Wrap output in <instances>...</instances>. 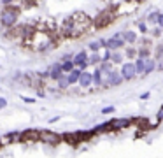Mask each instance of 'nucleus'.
<instances>
[{
    "mask_svg": "<svg viewBox=\"0 0 163 158\" xmlns=\"http://www.w3.org/2000/svg\"><path fill=\"white\" fill-rule=\"evenodd\" d=\"M19 18V11L12 5H5L2 11H0V25L11 28L16 25V21Z\"/></svg>",
    "mask_w": 163,
    "mask_h": 158,
    "instance_id": "nucleus-1",
    "label": "nucleus"
},
{
    "mask_svg": "<svg viewBox=\"0 0 163 158\" xmlns=\"http://www.w3.org/2000/svg\"><path fill=\"white\" fill-rule=\"evenodd\" d=\"M39 141L44 142V144H51V146H56L62 142V135H58L53 130H39Z\"/></svg>",
    "mask_w": 163,
    "mask_h": 158,
    "instance_id": "nucleus-2",
    "label": "nucleus"
},
{
    "mask_svg": "<svg viewBox=\"0 0 163 158\" xmlns=\"http://www.w3.org/2000/svg\"><path fill=\"white\" fill-rule=\"evenodd\" d=\"M114 21V14L110 13V11H104V13H100L97 18H95V26L98 28H105L107 25H110Z\"/></svg>",
    "mask_w": 163,
    "mask_h": 158,
    "instance_id": "nucleus-3",
    "label": "nucleus"
},
{
    "mask_svg": "<svg viewBox=\"0 0 163 158\" xmlns=\"http://www.w3.org/2000/svg\"><path fill=\"white\" fill-rule=\"evenodd\" d=\"M125 44H126V42L123 40V35H121V34H114L110 39L105 40V48H107L109 51H116V49H119V48H123Z\"/></svg>",
    "mask_w": 163,
    "mask_h": 158,
    "instance_id": "nucleus-4",
    "label": "nucleus"
},
{
    "mask_svg": "<svg viewBox=\"0 0 163 158\" xmlns=\"http://www.w3.org/2000/svg\"><path fill=\"white\" fill-rule=\"evenodd\" d=\"M130 123H131V120H128V118H114L109 121V130H112V132L125 130L130 126Z\"/></svg>",
    "mask_w": 163,
    "mask_h": 158,
    "instance_id": "nucleus-5",
    "label": "nucleus"
},
{
    "mask_svg": "<svg viewBox=\"0 0 163 158\" xmlns=\"http://www.w3.org/2000/svg\"><path fill=\"white\" fill-rule=\"evenodd\" d=\"M72 61H74V67L81 69V70H86V67L89 65L88 63V53L86 51H79L72 56Z\"/></svg>",
    "mask_w": 163,
    "mask_h": 158,
    "instance_id": "nucleus-6",
    "label": "nucleus"
},
{
    "mask_svg": "<svg viewBox=\"0 0 163 158\" xmlns=\"http://www.w3.org/2000/svg\"><path fill=\"white\" fill-rule=\"evenodd\" d=\"M121 76H123V79H125V81L133 79V77L137 76L135 63H131V61H126V63H123V67H121Z\"/></svg>",
    "mask_w": 163,
    "mask_h": 158,
    "instance_id": "nucleus-7",
    "label": "nucleus"
},
{
    "mask_svg": "<svg viewBox=\"0 0 163 158\" xmlns=\"http://www.w3.org/2000/svg\"><path fill=\"white\" fill-rule=\"evenodd\" d=\"M42 76H46V77H51V79H55V81H58L60 77L63 76V70H62V63H53Z\"/></svg>",
    "mask_w": 163,
    "mask_h": 158,
    "instance_id": "nucleus-8",
    "label": "nucleus"
},
{
    "mask_svg": "<svg viewBox=\"0 0 163 158\" xmlns=\"http://www.w3.org/2000/svg\"><path fill=\"white\" fill-rule=\"evenodd\" d=\"M125 79H123V76H121V72H116V70H112L107 76V79H105V84L107 86H119L121 83H123Z\"/></svg>",
    "mask_w": 163,
    "mask_h": 158,
    "instance_id": "nucleus-9",
    "label": "nucleus"
},
{
    "mask_svg": "<svg viewBox=\"0 0 163 158\" xmlns=\"http://www.w3.org/2000/svg\"><path fill=\"white\" fill-rule=\"evenodd\" d=\"M77 84H79L81 88H89L91 84H93V74H91V72H86V70H83V72H81V76H79Z\"/></svg>",
    "mask_w": 163,
    "mask_h": 158,
    "instance_id": "nucleus-10",
    "label": "nucleus"
},
{
    "mask_svg": "<svg viewBox=\"0 0 163 158\" xmlns=\"http://www.w3.org/2000/svg\"><path fill=\"white\" fill-rule=\"evenodd\" d=\"M37 142L39 141V130H25L21 134V142Z\"/></svg>",
    "mask_w": 163,
    "mask_h": 158,
    "instance_id": "nucleus-11",
    "label": "nucleus"
},
{
    "mask_svg": "<svg viewBox=\"0 0 163 158\" xmlns=\"http://www.w3.org/2000/svg\"><path fill=\"white\" fill-rule=\"evenodd\" d=\"M81 72H83L81 69L74 67V69L70 70L68 74H65V76H67V81H68V84H76V83L79 81V76H81Z\"/></svg>",
    "mask_w": 163,
    "mask_h": 158,
    "instance_id": "nucleus-12",
    "label": "nucleus"
},
{
    "mask_svg": "<svg viewBox=\"0 0 163 158\" xmlns=\"http://www.w3.org/2000/svg\"><path fill=\"white\" fill-rule=\"evenodd\" d=\"M121 35H123V40H125V42H128V44H133V42L137 40V34H135V32H131V30L123 32Z\"/></svg>",
    "mask_w": 163,
    "mask_h": 158,
    "instance_id": "nucleus-13",
    "label": "nucleus"
},
{
    "mask_svg": "<svg viewBox=\"0 0 163 158\" xmlns=\"http://www.w3.org/2000/svg\"><path fill=\"white\" fill-rule=\"evenodd\" d=\"M104 83H105V79H104V74H102L98 69L93 72V84L95 86H104Z\"/></svg>",
    "mask_w": 163,
    "mask_h": 158,
    "instance_id": "nucleus-14",
    "label": "nucleus"
},
{
    "mask_svg": "<svg viewBox=\"0 0 163 158\" xmlns=\"http://www.w3.org/2000/svg\"><path fill=\"white\" fill-rule=\"evenodd\" d=\"M144 69H146V58H137L135 60V70L137 74H144Z\"/></svg>",
    "mask_w": 163,
    "mask_h": 158,
    "instance_id": "nucleus-15",
    "label": "nucleus"
},
{
    "mask_svg": "<svg viewBox=\"0 0 163 158\" xmlns=\"http://www.w3.org/2000/svg\"><path fill=\"white\" fill-rule=\"evenodd\" d=\"M154 69H156V60H152V58H146V69H144V74H151Z\"/></svg>",
    "mask_w": 163,
    "mask_h": 158,
    "instance_id": "nucleus-16",
    "label": "nucleus"
},
{
    "mask_svg": "<svg viewBox=\"0 0 163 158\" xmlns=\"http://www.w3.org/2000/svg\"><path fill=\"white\" fill-rule=\"evenodd\" d=\"M60 63H62V70H63V74H68L70 70L74 69V61H72V60H62Z\"/></svg>",
    "mask_w": 163,
    "mask_h": 158,
    "instance_id": "nucleus-17",
    "label": "nucleus"
},
{
    "mask_svg": "<svg viewBox=\"0 0 163 158\" xmlns=\"http://www.w3.org/2000/svg\"><path fill=\"white\" fill-rule=\"evenodd\" d=\"M68 86H70V84H68V81H67V76H65V74H63V76H62V77L58 79V88H62V90H65V88H68Z\"/></svg>",
    "mask_w": 163,
    "mask_h": 158,
    "instance_id": "nucleus-18",
    "label": "nucleus"
},
{
    "mask_svg": "<svg viewBox=\"0 0 163 158\" xmlns=\"http://www.w3.org/2000/svg\"><path fill=\"white\" fill-rule=\"evenodd\" d=\"M98 61H102V58H100L98 53H93L91 56H88V63H91V65H97Z\"/></svg>",
    "mask_w": 163,
    "mask_h": 158,
    "instance_id": "nucleus-19",
    "label": "nucleus"
},
{
    "mask_svg": "<svg viewBox=\"0 0 163 158\" xmlns=\"http://www.w3.org/2000/svg\"><path fill=\"white\" fill-rule=\"evenodd\" d=\"M5 139H7V141H21V134H18V132H11V134H7V135H5Z\"/></svg>",
    "mask_w": 163,
    "mask_h": 158,
    "instance_id": "nucleus-20",
    "label": "nucleus"
},
{
    "mask_svg": "<svg viewBox=\"0 0 163 158\" xmlns=\"http://www.w3.org/2000/svg\"><path fill=\"white\" fill-rule=\"evenodd\" d=\"M158 16H160L158 11H152V13L147 16V21H149V23H158Z\"/></svg>",
    "mask_w": 163,
    "mask_h": 158,
    "instance_id": "nucleus-21",
    "label": "nucleus"
},
{
    "mask_svg": "<svg viewBox=\"0 0 163 158\" xmlns=\"http://www.w3.org/2000/svg\"><path fill=\"white\" fill-rule=\"evenodd\" d=\"M121 60H123V56H121L119 53H114V55H110V61H112V63H121Z\"/></svg>",
    "mask_w": 163,
    "mask_h": 158,
    "instance_id": "nucleus-22",
    "label": "nucleus"
},
{
    "mask_svg": "<svg viewBox=\"0 0 163 158\" xmlns=\"http://www.w3.org/2000/svg\"><path fill=\"white\" fill-rule=\"evenodd\" d=\"M110 112H114V107H112V105H109V107H104V109H102V114H110Z\"/></svg>",
    "mask_w": 163,
    "mask_h": 158,
    "instance_id": "nucleus-23",
    "label": "nucleus"
},
{
    "mask_svg": "<svg viewBox=\"0 0 163 158\" xmlns=\"http://www.w3.org/2000/svg\"><path fill=\"white\" fill-rule=\"evenodd\" d=\"M4 107H7V100L4 97H0V109H4Z\"/></svg>",
    "mask_w": 163,
    "mask_h": 158,
    "instance_id": "nucleus-24",
    "label": "nucleus"
},
{
    "mask_svg": "<svg viewBox=\"0 0 163 158\" xmlns=\"http://www.w3.org/2000/svg\"><path fill=\"white\" fill-rule=\"evenodd\" d=\"M21 99H23L26 104H34V102H35V99H30V97H21Z\"/></svg>",
    "mask_w": 163,
    "mask_h": 158,
    "instance_id": "nucleus-25",
    "label": "nucleus"
},
{
    "mask_svg": "<svg viewBox=\"0 0 163 158\" xmlns=\"http://www.w3.org/2000/svg\"><path fill=\"white\" fill-rule=\"evenodd\" d=\"M158 25H160V28H163V14L158 16Z\"/></svg>",
    "mask_w": 163,
    "mask_h": 158,
    "instance_id": "nucleus-26",
    "label": "nucleus"
},
{
    "mask_svg": "<svg viewBox=\"0 0 163 158\" xmlns=\"http://www.w3.org/2000/svg\"><path fill=\"white\" fill-rule=\"evenodd\" d=\"M140 99H142V100H146V99H149V91H146V93H142V95H140Z\"/></svg>",
    "mask_w": 163,
    "mask_h": 158,
    "instance_id": "nucleus-27",
    "label": "nucleus"
},
{
    "mask_svg": "<svg viewBox=\"0 0 163 158\" xmlns=\"http://www.w3.org/2000/svg\"><path fill=\"white\" fill-rule=\"evenodd\" d=\"M139 28H140V32H147V28H146V25H144V23H140V25H139Z\"/></svg>",
    "mask_w": 163,
    "mask_h": 158,
    "instance_id": "nucleus-28",
    "label": "nucleus"
},
{
    "mask_svg": "<svg viewBox=\"0 0 163 158\" xmlns=\"http://www.w3.org/2000/svg\"><path fill=\"white\" fill-rule=\"evenodd\" d=\"M126 55H128V56H133V55H135V51H133V49H128V51H126Z\"/></svg>",
    "mask_w": 163,
    "mask_h": 158,
    "instance_id": "nucleus-29",
    "label": "nucleus"
},
{
    "mask_svg": "<svg viewBox=\"0 0 163 158\" xmlns=\"http://www.w3.org/2000/svg\"><path fill=\"white\" fill-rule=\"evenodd\" d=\"M152 34H154V35H160L161 30H160V28H154V30H152Z\"/></svg>",
    "mask_w": 163,
    "mask_h": 158,
    "instance_id": "nucleus-30",
    "label": "nucleus"
},
{
    "mask_svg": "<svg viewBox=\"0 0 163 158\" xmlns=\"http://www.w3.org/2000/svg\"><path fill=\"white\" fill-rule=\"evenodd\" d=\"M2 2H4L5 5H9V4H12V2H14V0H2Z\"/></svg>",
    "mask_w": 163,
    "mask_h": 158,
    "instance_id": "nucleus-31",
    "label": "nucleus"
},
{
    "mask_svg": "<svg viewBox=\"0 0 163 158\" xmlns=\"http://www.w3.org/2000/svg\"><path fill=\"white\" fill-rule=\"evenodd\" d=\"M158 118H160V120L163 118V107H161V109H160V112H158Z\"/></svg>",
    "mask_w": 163,
    "mask_h": 158,
    "instance_id": "nucleus-32",
    "label": "nucleus"
},
{
    "mask_svg": "<svg viewBox=\"0 0 163 158\" xmlns=\"http://www.w3.org/2000/svg\"><path fill=\"white\" fill-rule=\"evenodd\" d=\"M0 147H2V141H0Z\"/></svg>",
    "mask_w": 163,
    "mask_h": 158,
    "instance_id": "nucleus-33",
    "label": "nucleus"
},
{
    "mask_svg": "<svg viewBox=\"0 0 163 158\" xmlns=\"http://www.w3.org/2000/svg\"><path fill=\"white\" fill-rule=\"evenodd\" d=\"M135 2H140V0H135Z\"/></svg>",
    "mask_w": 163,
    "mask_h": 158,
    "instance_id": "nucleus-34",
    "label": "nucleus"
}]
</instances>
